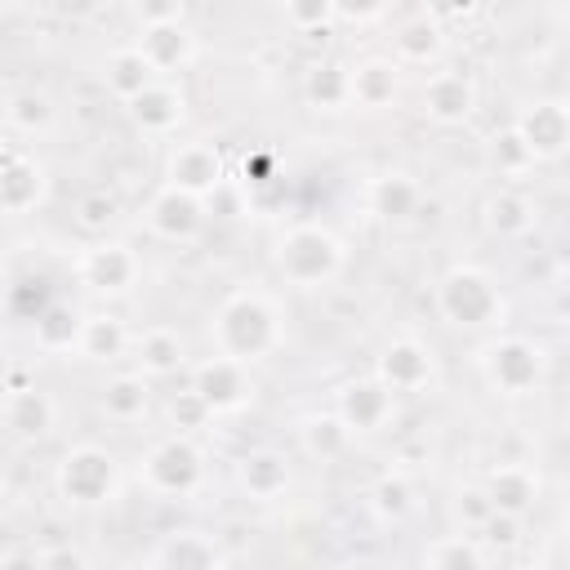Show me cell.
<instances>
[{
    "label": "cell",
    "instance_id": "ffe728a7",
    "mask_svg": "<svg viewBox=\"0 0 570 570\" xmlns=\"http://www.w3.org/2000/svg\"><path fill=\"white\" fill-rule=\"evenodd\" d=\"M432 570H476V552L463 539H441L432 543Z\"/></svg>",
    "mask_w": 570,
    "mask_h": 570
},
{
    "label": "cell",
    "instance_id": "7a4b0ae2",
    "mask_svg": "<svg viewBox=\"0 0 570 570\" xmlns=\"http://www.w3.org/2000/svg\"><path fill=\"white\" fill-rule=\"evenodd\" d=\"M200 481V454L187 441H165L147 459V485L160 494H187Z\"/></svg>",
    "mask_w": 570,
    "mask_h": 570
},
{
    "label": "cell",
    "instance_id": "44dd1931",
    "mask_svg": "<svg viewBox=\"0 0 570 570\" xmlns=\"http://www.w3.org/2000/svg\"><path fill=\"white\" fill-rule=\"evenodd\" d=\"M525 494H530V485H525V481H517L512 472H499V476L490 481V508L517 512V508L525 503Z\"/></svg>",
    "mask_w": 570,
    "mask_h": 570
},
{
    "label": "cell",
    "instance_id": "277c9868",
    "mask_svg": "<svg viewBox=\"0 0 570 570\" xmlns=\"http://www.w3.org/2000/svg\"><path fill=\"white\" fill-rule=\"evenodd\" d=\"M441 303L445 312L459 321V325H485L490 307H494V289L485 276L476 272H454L445 285H441Z\"/></svg>",
    "mask_w": 570,
    "mask_h": 570
},
{
    "label": "cell",
    "instance_id": "ac0fdd59",
    "mask_svg": "<svg viewBox=\"0 0 570 570\" xmlns=\"http://www.w3.org/2000/svg\"><path fill=\"white\" fill-rule=\"evenodd\" d=\"M76 343H80V352H89V356H102V343H107V352H120L125 334H120V325H116L111 316H89V321L80 325Z\"/></svg>",
    "mask_w": 570,
    "mask_h": 570
},
{
    "label": "cell",
    "instance_id": "e0dca14e",
    "mask_svg": "<svg viewBox=\"0 0 570 570\" xmlns=\"http://www.w3.org/2000/svg\"><path fill=\"white\" fill-rule=\"evenodd\" d=\"M240 476L249 481L254 476V494H276L281 485H285V463L276 459V454H249V459H240Z\"/></svg>",
    "mask_w": 570,
    "mask_h": 570
},
{
    "label": "cell",
    "instance_id": "4fadbf2b",
    "mask_svg": "<svg viewBox=\"0 0 570 570\" xmlns=\"http://www.w3.org/2000/svg\"><path fill=\"white\" fill-rule=\"evenodd\" d=\"M53 419V405L40 396V392H13L9 401V423L22 432V436H40Z\"/></svg>",
    "mask_w": 570,
    "mask_h": 570
},
{
    "label": "cell",
    "instance_id": "ba28073f",
    "mask_svg": "<svg viewBox=\"0 0 570 570\" xmlns=\"http://www.w3.org/2000/svg\"><path fill=\"white\" fill-rule=\"evenodd\" d=\"M200 200L196 196H187V191H178V187H169L156 205H151V227L156 232H165V236H191L196 227H200Z\"/></svg>",
    "mask_w": 570,
    "mask_h": 570
},
{
    "label": "cell",
    "instance_id": "30bf717a",
    "mask_svg": "<svg viewBox=\"0 0 570 570\" xmlns=\"http://www.w3.org/2000/svg\"><path fill=\"white\" fill-rule=\"evenodd\" d=\"M392 94H396V67L392 62L374 58V62L347 71V98H356L365 107H383Z\"/></svg>",
    "mask_w": 570,
    "mask_h": 570
},
{
    "label": "cell",
    "instance_id": "52a82bcc",
    "mask_svg": "<svg viewBox=\"0 0 570 570\" xmlns=\"http://www.w3.org/2000/svg\"><path fill=\"white\" fill-rule=\"evenodd\" d=\"M156 570H218V548L196 530H183L160 548Z\"/></svg>",
    "mask_w": 570,
    "mask_h": 570
},
{
    "label": "cell",
    "instance_id": "5bb4252c",
    "mask_svg": "<svg viewBox=\"0 0 570 570\" xmlns=\"http://www.w3.org/2000/svg\"><path fill=\"white\" fill-rule=\"evenodd\" d=\"M423 374H428V356H423L419 347H410V343L387 347V356H383V379H387L392 387H410V383H419Z\"/></svg>",
    "mask_w": 570,
    "mask_h": 570
},
{
    "label": "cell",
    "instance_id": "9c48e42d",
    "mask_svg": "<svg viewBox=\"0 0 570 570\" xmlns=\"http://www.w3.org/2000/svg\"><path fill=\"white\" fill-rule=\"evenodd\" d=\"M423 102H428V116H436V120H463L472 111V85L463 76H454V71H436L428 80V98Z\"/></svg>",
    "mask_w": 570,
    "mask_h": 570
},
{
    "label": "cell",
    "instance_id": "d6986e66",
    "mask_svg": "<svg viewBox=\"0 0 570 570\" xmlns=\"http://www.w3.org/2000/svg\"><path fill=\"white\" fill-rule=\"evenodd\" d=\"M142 405H147V383L142 379H116L107 387V410L116 419H134V414H142Z\"/></svg>",
    "mask_w": 570,
    "mask_h": 570
},
{
    "label": "cell",
    "instance_id": "2e32d148",
    "mask_svg": "<svg viewBox=\"0 0 570 570\" xmlns=\"http://www.w3.org/2000/svg\"><path fill=\"white\" fill-rule=\"evenodd\" d=\"M138 352H142V365H147L151 374H165V370H174V365L183 361V347H178V338H174L169 330H151V334H142Z\"/></svg>",
    "mask_w": 570,
    "mask_h": 570
},
{
    "label": "cell",
    "instance_id": "7402d4cb",
    "mask_svg": "<svg viewBox=\"0 0 570 570\" xmlns=\"http://www.w3.org/2000/svg\"><path fill=\"white\" fill-rule=\"evenodd\" d=\"M9 116L22 120V129H31V125H49V98H40V94H22V98L9 102Z\"/></svg>",
    "mask_w": 570,
    "mask_h": 570
},
{
    "label": "cell",
    "instance_id": "8fae6325",
    "mask_svg": "<svg viewBox=\"0 0 570 570\" xmlns=\"http://www.w3.org/2000/svg\"><path fill=\"white\" fill-rule=\"evenodd\" d=\"M134 102V120L138 125H147V129H169V125H178L183 120V98L169 89V85H160V80H151L138 98H129Z\"/></svg>",
    "mask_w": 570,
    "mask_h": 570
},
{
    "label": "cell",
    "instance_id": "8992f818",
    "mask_svg": "<svg viewBox=\"0 0 570 570\" xmlns=\"http://www.w3.org/2000/svg\"><path fill=\"white\" fill-rule=\"evenodd\" d=\"M80 272H85V281H89L94 289H125V285L134 281L138 263H134V254H129L125 245H94V249L85 254Z\"/></svg>",
    "mask_w": 570,
    "mask_h": 570
},
{
    "label": "cell",
    "instance_id": "9a60e30c",
    "mask_svg": "<svg viewBox=\"0 0 570 570\" xmlns=\"http://www.w3.org/2000/svg\"><path fill=\"white\" fill-rule=\"evenodd\" d=\"M307 94H312V102H321V107H343L347 102V71L343 67H334V62H325V67H312V76H307Z\"/></svg>",
    "mask_w": 570,
    "mask_h": 570
},
{
    "label": "cell",
    "instance_id": "cb8c5ba5",
    "mask_svg": "<svg viewBox=\"0 0 570 570\" xmlns=\"http://www.w3.org/2000/svg\"><path fill=\"white\" fill-rule=\"evenodd\" d=\"M0 294H4V267H0Z\"/></svg>",
    "mask_w": 570,
    "mask_h": 570
},
{
    "label": "cell",
    "instance_id": "5b68a950",
    "mask_svg": "<svg viewBox=\"0 0 570 570\" xmlns=\"http://www.w3.org/2000/svg\"><path fill=\"white\" fill-rule=\"evenodd\" d=\"M169 187H178L187 196H196L205 187H218V156H214V147H200V142L178 147L174 160H169Z\"/></svg>",
    "mask_w": 570,
    "mask_h": 570
},
{
    "label": "cell",
    "instance_id": "603a6c76",
    "mask_svg": "<svg viewBox=\"0 0 570 570\" xmlns=\"http://www.w3.org/2000/svg\"><path fill=\"white\" fill-rule=\"evenodd\" d=\"M40 570H89V566L76 548H53V552L40 557Z\"/></svg>",
    "mask_w": 570,
    "mask_h": 570
},
{
    "label": "cell",
    "instance_id": "7c38bea8",
    "mask_svg": "<svg viewBox=\"0 0 570 570\" xmlns=\"http://www.w3.org/2000/svg\"><path fill=\"white\" fill-rule=\"evenodd\" d=\"M151 80H156V71H151V62L142 58V49H120V53H116V62H111V85H116L125 98H138Z\"/></svg>",
    "mask_w": 570,
    "mask_h": 570
},
{
    "label": "cell",
    "instance_id": "6da1fadb",
    "mask_svg": "<svg viewBox=\"0 0 570 570\" xmlns=\"http://www.w3.org/2000/svg\"><path fill=\"white\" fill-rule=\"evenodd\" d=\"M281 272H289L294 281L312 285V281H325L338 263H343V249L330 232L321 227H294L285 240H281Z\"/></svg>",
    "mask_w": 570,
    "mask_h": 570
},
{
    "label": "cell",
    "instance_id": "3957f363",
    "mask_svg": "<svg viewBox=\"0 0 570 570\" xmlns=\"http://www.w3.org/2000/svg\"><path fill=\"white\" fill-rule=\"evenodd\" d=\"M111 490V459L102 450H76L62 459V494L71 503H98Z\"/></svg>",
    "mask_w": 570,
    "mask_h": 570
}]
</instances>
